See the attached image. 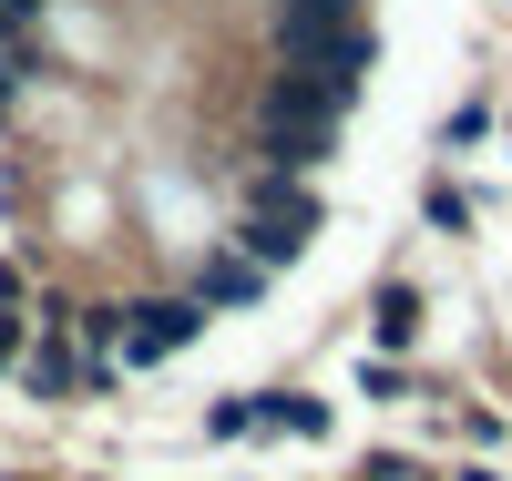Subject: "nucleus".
Masks as SVG:
<instances>
[{
  "label": "nucleus",
  "instance_id": "nucleus-2",
  "mask_svg": "<svg viewBox=\"0 0 512 481\" xmlns=\"http://www.w3.org/2000/svg\"><path fill=\"white\" fill-rule=\"evenodd\" d=\"M349 21H359V0H287V11H277V52H308L318 62Z\"/></svg>",
  "mask_w": 512,
  "mask_h": 481
},
{
  "label": "nucleus",
  "instance_id": "nucleus-8",
  "mask_svg": "<svg viewBox=\"0 0 512 481\" xmlns=\"http://www.w3.org/2000/svg\"><path fill=\"white\" fill-rule=\"evenodd\" d=\"M21 389H31V400H62V389H72V359H62L52 338H41L31 359H21Z\"/></svg>",
  "mask_w": 512,
  "mask_h": 481
},
{
  "label": "nucleus",
  "instance_id": "nucleus-5",
  "mask_svg": "<svg viewBox=\"0 0 512 481\" xmlns=\"http://www.w3.org/2000/svg\"><path fill=\"white\" fill-rule=\"evenodd\" d=\"M256 420H267V430H297V441H318V430H328V400H308V389H277V400H246Z\"/></svg>",
  "mask_w": 512,
  "mask_h": 481
},
{
  "label": "nucleus",
  "instance_id": "nucleus-12",
  "mask_svg": "<svg viewBox=\"0 0 512 481\" xmlns=\"http://www.w3.org/2000/svg\"><path fill=\"white\" fill-rule=\"evenodd\" d=\"M451 481H502V471H482V461H472V471H451Z\"/></svg>",
  "mask_w": 512,
  "mask_h": 481
},
{
  "label": "nucleus",
  "instance_id": "nucleus-3",
  "mask_svg": "<svg viewBox=\"0 0 512 481\" xmlns=\"http://www.w3.org/2000/svg\"><path fill=\"white\" fill-rule=\"evenodd\" d=\"M246 195H256V215H267V226H287V236H318V195L297 185L287 164H267V174H256Z\"/></svg>",
  "mask_w": 512,
  "mask_h": 481
},
{
  "label": "nucleus",
  "instance_id": "nucleus-10",
  "mask_svg": "<svg viewBox=\"0 0 512 481\" xmlns=\"http://www.w3.org/2000/svg\"><path fill=\"white\" fill-rule=\"evenodd\" d=\"M369 481H420V461H410V451H379V461H369Z\"/></svg>",
  "mask_w": 512,
  "mask_h": 481
},
{
  "label": "nucleus",
  "instance_id": "nucleus-11",
  "mask_svg": "<svg viewBox=\"0 0 512 481\" xmlns=\"http://www.w3.org/2000/svg\"><path fill=\"white\" fill-rule=\"evenodd\" d=\"M11 348H21V318H0V359H11Z\"/></svg>",
  "mask_w": 512,
  "mask_h": 481
},
{
  "label": "nucleus",
  "instance_id": "nucleus-6",
  "mask_svg": "<svg viewBox=\"0 0 512 481\" xmlns=\"http://www.w3.org/2000/svg\"><path fill=\"white\" fill-rule=\"evenodd\" d=\"M420 338V287H379V348H410Z\"/></svg>",
  "mask_w": 512,
  "mask_h": 481
},
{
  "label": "nucleus",
  "instance_id": "nucleus-9",
  "mask_svg": "<svg viewBox=\"0 0 512 481\" xmlns=\"http://www.w3.org/2000/svg\"><path fill=\"white\" fill-rule=\"evenodd\" d=\"M420 215H431L441 236H472V195H461L451 174H431V195H420Z\"/></svg>",
  "mask_w": 512,
  "mask_h": 481
},
{
  "label": "nucleus",
  "instance_id": "nucleus-7",
  "mask_svg": "<svg viewBox=\"0 0 512 481\" xmlns=\"http://www.w3.org/2000/svg\"><path fill=\"white\" fill-rule=\"evenodd\" d=\"M297 246H308V236H287V226H267V215H246V246H236V256H246V267H287Z\"/></svg>",
  "mask_w": 512,
  "mask_h": 481
},
{
  "label": "nucleus",
  "instance_id": "nucleus-1",
  "mask_svg": "<svg viewBox=\"0 0 512 481\" xmlns=\"http://www.w3.org/2000/svg\"><path fill=\"white\" fill-rule=\"evenodd\" d=\"M195 328H205V308H195V297H154V308L113 318V359H123V369H154V359H175Z\"/></svg>",
  "mask_w": 512,
  "mask_h": 481
},
{
  "label": "nucleus",
  "instance_id": "nucleus-4",
  "mask_svg": "<svg viewBox=\"0 0 512 481\" xmlns=\"http://www.w3.org/2000/svg\"><path fill=\"white\" fill-rule=\"evenodd\" d=\"M256 287H267V267H246V256H216V267H205V287H195V308H246Z\"/></svg>",
  "mask_w": 512,
  "mask_h": 481
}]
</instances>
